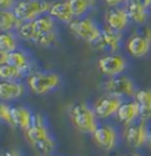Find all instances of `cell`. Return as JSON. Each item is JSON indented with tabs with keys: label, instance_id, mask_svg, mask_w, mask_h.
I'll use <instances>...</instances> for the list:
<instances>
[{
	"label": "cell",
	"instance_id": "obj_1",
	"mask_svg": "<svg viewBox=\"0 0 151 156\" xmlns=\"http://www.w3.org/2000/svg\"><path fill=\"white\" fill-rule=\"evenodd\" d=\"M25 133H26L27 141L40 154L48 155L53 150L54 142L52 141V138L48 135L47 128L44 123V118L40 115L33 116L32 126L28 128Z\"/></svg>",
	"mask_w": 151,
	"mask_h": 156
},
{
	"label": "cell",
	"instance_id": "obj_2",
	"mask_svg": "<svg viewBox=\"0 0 151 156\" xmlns=\"http://www.w3.org/2000/svg\"><path fill=\"white\" fill-rule=\"evenodd\" d=\"M57 20H54L50 14H44L34 20L21 21L16 33L18 38L33 43L36 39L50 31L57 30Z\"/></svg>",
	"mask_w": 151,
	"mask_h": 156
},
{
	"label": "cell",
	"instance_id": "obj_3",
	"mask_svg": "<svg viewBox=\"0 0 151 156\" xmlns=\"http://www.w3.org/2000/svg\"><path fill=\"white\" fill-rule=\"evenodd\" d=\"M68 25L70 31L75 34L77 38L82 39L85 43L92 44L100 38L103 27L90 17H82V18H75Z\"/></svg>",
	"mask_w": 151,
	"mask_h": 156
},
{
	"label": "cell",
	"instance_id": "obj_4",
	"mask_svg": "<svg viewBox=\"0 0 151 156\" xmlns=\"http://www.w3.org/2000/svg\"><path fill=\"white\" fill-rule=\"evenodd\" d=\"M68 114L73 126L83 133L92 134L98 127V117L94 112L93 108H90L85 103H76L71 105Z\"/></svg>",
	"mask_w": 151,
	"mask_h": 156
},
{
	"label": "cell",
	"instance_id": "obj_5",
	"mask_svg": "<svg viewBox=\"0 0 151 156\" xmlns=\"http://www.w3.org/2000/svg\"><path fill=\"white\" fill-rule=\"evenodd\" d=\"M51 4L47 0H18L13 12L20 21H30L48 14Z\"/></svg>",
	"mask_w": 151,
	"mask_h": 156
},
{
	"label": "cell",
	"instance_id": "obj_6",
	"mask_svg": "<svg viewBox=\"0 0 151 156\" xmlns=\"http://www.w3.org/2000/svg\"><path fill=\"white\" fill-rule=\"evenodd\" d=\"M103 90L107 95L117 97H135L137 89L136 84L130 77L118 75L114 77H109L103 84Z\"/></svg>",
	"mask_w": 151,
	"mask_h": 156
},
{
	"label": "cell",
	"instance_id": "obj_7",
	"mask_svg": "<svg viewBox=\"0 0 151 156\" xmlns=\"http://www.w3.org/2000/svg\"><path fill=\"white\" fill-rule=\"evenodd\" d=\"M60 77L54 72H34L27 77V85L36 95H45L59 87Z\"/></svg>",
	"mask_w": 151,
	"mask_h": 156
},
{
	"label": "cell",
	"instance_id": "obj_8",
	"mask_svg": "<svg viewBox=\"0 0 151 156\" xmlns=\"http://www.w3.org/2000/svg\"><path fill=\"white\" fill-rule=\"evenodd\" d=\"M104 23L106 27L118 32L126 31L131 25V20L125 6L109 7L104 13Z\"/></svg>",
	"mask_w": 151,
	"mask_h": 156
},
{
	"label": "cell",
	"instance_id": "obj_9",
	"mask_svg": "<svg viewBox=\"0 0 151 156\" xmlns=\"http://www.w3.org/2000/svg\"><path fill=\"white\" fill-rule=\"evenodd\" d=\"M126 68H128V60L118 52L105 55L98 60V69L106 77H114L122 75Z\"/></svg>",
	"mask_w": 151,
	"mask_h": 156
},
{
	"label": "cell",
	"instance_id": "obj_10",
	"mask_svg": "<svg viewBox=\"0 0 151 156\" xmlns=\"http://www.w3.org/2000/svg\"><path fill=\"white\" fill-rule=\"evenodd\" d=\"M149 131L150 130L148 127V122L138 119L126 126L124 131V138L126 143L132 148H142L143 146H146Z\"/></svg>",
	"mask_w": 151,
	"mask_h": 156
},
{
	"label": "cell",
	"instance_id": "obj_11",
	"mask_svg": "<svg viewBox=\"0 0 151 156\" xmlns=\"http://www.w3.org/2000/svg\"><path fill=\"white\" fill-rule=\"evenodd\" d=\"M125 49L133 58H143L150 52L151 40L146 38L141 31H137L126 39Z\"/></svg>",
	"mask_w": 151,
	"mask_h": 156
},
{
	"label": "cell",
	"instance_id": "obj_12",
	"mask_svg": "<svg viewBox=\"0 0 151 156\" xmlns=\"http://www.w3.org/2000/svg\"><path fill=\"white\" fill-rule=\"evenodd\" d=\"M122 43L123 32H118V31H114V30L104 26L100 38L93 45L98 50L107 51L109 53H117L122 48Z\"/></svg>",
	"mask_w": 151,
	"mask_h": 156
},
{
	"label": "cell",
	"instance_id": "obj_13",
	"mask_svg": "<svg viewBox=\"0 0 151 156\" xmlns=\"http://www.w3.org/2000/svg\"><path fill=\"white\" fill-rule=\"evenodd\" d=\"M123 99L112 95H105L98 98L93 105V110L98 118H109L117 114L119 107L122 105Z\"/></svg>",
	"mask_w": 151,
	"mask_h": 156
},
{
	"label": "cell",
	"instance_id": "obj_14",
	"mask_svg": "<svg viewBox=\"0 0 151 156\" xmlns=\"http://www.w3.org/2000/svg\"><path fill=\"white\" fill-rule=\"evenodd\" d=\"M92 136L97 146L100 147L104 150L113 149L117 144V140H118L116 129L107 124L98 126L97 129L92 133Z\"/></svg>",
	"mask_w": 151,
	"mask_h": 156
},
{
	"label": "cell",
	"instance_id": "obj_15",
	"mask_svg": "<svg viewBox=\"0 0 151 156\" xmlns=\"http://www.w3.org/2000/svg\"><path fill=\"white\" fill-rule=\"evenodd\" d=\"M125 9H126L128 14L130 17L131 24H135L139 27L146 25L151 12L150 9L146 7L143 2H141L139 0H130L125 5Z\"/></svg>",
	"mask_w": 151,
	"mask_h": 156
},
{
	"label": "cell",
	"instance_id": "obj_16",
	"mask_svg": "<svg viewBox=\"0 0 151 156\" xmlns=\"http://www.w3.org/2000/svg\"><path fill=\"white\" fill-rule=\"evenodd\" d=\"M139 114H141V105L133 99L129 102H123L116 116L121 123L129 126L139 119Z\"/></svg>",
	"mask_w": 151,
	"mask_h": 156
},
{
	"label": "cell",
	"instance_id": "obj_17",
	"mask_svg": "<svg viewBox=\"0 0 151 156\" xmlns=\"http://www.w3.org/2000/svg\"><path fill=\"white\" fill-rule=\"evenodd\" d=\"M26 89L19 80L0 79V101H14L25 94Z\"/></svg>",
	"mask_w": 151,
	"mask_h": 156
},
{
	"label": "cell",
	"instance_id": "obj_18",
	"mask_svg": "<svg viewBox=\"0 0 151 156\" xmlns=\"http://www.w3.org/2000/svg\"><path fill=\"white\" fill-rule=\"evenodd\" d=\"M48 14L54 20L59 21V23H63V24H70L72 20L75 19L67 0L53 1L51 4Z\"/></svg>",
	"mask_w": 151,
	"mask_h": 156
},
{
	"label": "cell",
	"instance_id": "obj_19",
	"mask_svg": "<svg viewBox=\"0 0 151 156\" xmlns=\"http://www.w3.org/2000/svg\"><path fill=\"white\" fill-rule=\"evenodd\" d=\"M12 121L13 126L19 127L23 130H27L32 126L33 122V115L27 108L24 107H14L12 108Z\"/></svg>",
	"mask_w": 151,
	"mask_h": 156
},
{
	"label": "cell",
	"instance_id": "obj_20",
	"mask_svg": "<svg viewBox=\"0 0 151 156\" xmlns=\"http://www.w3.org/2000/svg\"><path fill=\"white\" fill-rule=\"evenodd\" d=\"M21 21L16 16L13 10H0V31L14 32L17 31Z\"/></svg>",
	"mask_w": 151,
	"mask_h": 156
},
{
	"label": "cell",
	"instance_id": "obj_21",
	"mask_svg": "<svg viewBox=\"0 0 151 156\" xmlns=\"http://www.w3.org/2000/svg\"><path fill=\"white\" fill-rule=\"evenodd\" d=\"M7 64L21 70L24 73H27V71L30 70V65H31L27 53L18 49L12 51V52H9Z\"/></svg>",
	"mask_w": 151,
	"mask_h": 156
},
{
	"label": "cell",
	"instance_id": "obj_22",
	"mask_svg": "<svg viewBox=\"0 0 151 156\" xmlns=\"http://www.w3.org/2000/svg\"><path fill=\"white\" fill-rule=\"evenodd\" d=\"M97 0H67L70 9L75 18L85 17L90 11L93 9Z\"/></svg>",
	"mask_w": 151,
	"mask_h": 156
},
{
	"label": "cell",
	"instance_id": "obj_23",
	"mask_svg": "<svg viewBox=\"0 0 151 156\" xmlns=\"http://www.w3.org/2000/svg\"><path fill=\"white\" fill-rule=\"evenodd\" d=\"M18 49V36L13 32H2L0 31V50L12 52Z\"/></svg>",
	"mask_w": 151,
	"mask_h": 156
},
{
	"label": "cell",
	"instance_id": "obj_24",
	"mask_svg": "<svg viewBox=\"0 0 151 156\" xmlns=\"http://www.w3.org/2000/svg\"><path fill=\"white\" fill-rule=\"evenodd\" d=\"M25 73L14 68L9 64H1L0 65V79H5V80H19Z\"/></svg>",
	"mask_w": 151,
	"mask_h": 156
},
{
	"label": "cell",
	"instance_id": "obj_25",
	"mask_svg": "<svg viewBox=\"0 0 151 156\" xmlns=\"http://www.w3.org/2000/svg\"><path fill=\"white\" fill-rule=\"evenodd\" d=\"M58 43V33H57V30L53 31H50L46 33H43L41 36H39L33 44L40 46V48H50V46H54Z\"/></svg>",
	"mask_w": 151,
	"mask_h": 156
},
{
	"label": "cell",
	"instance_id": "obj_26",
	"mask_svg": "<svg viewBox=\"0 0 151 156\" xmlns=\"http://www.w3.org/2000/svg\"><path fill=\"white\" fill-rule=\"evenodd\" d=\"M133 98L141 105V108L151 107V88L137 90V92H136Z\"/></svg>",
	"mask_w": 151,
	"mask_h": 156
},
{
	"label": "cell",
	"instance_id": "obj_27",
	"mask_svg": "<svg viewBox=\"0 0 151 156\" xmlns=\"http://www.w3.org/2000/svg\"><path fill=\"white\" fill-rule=\"evenodd\" d=\"M0 121L7 123L9 126H13V121H12V108H9L5 103H0Z\"/></svg>",
	"mask_w": 151,
	"mask_h": 156
},
{
	"label": "cell",
	"instance_id": "obj_28",
	"mask_svg": "<svg viewBox=\"0 0 151 156\" xmlns=\"http://www.w3.org/2000/svg\"><path fill=\"white\" fill-rule=\"evenodd\" d=\"M18 0H0V10H13Z\"/></svg>",
	"mask_w": 151,
	"mask_h": 156
},
{
	"label": "cell",
	"instance_id": "obj_29",
	"mask_svg": "<svg viewBox=\"0 0 151 156\" xmlns=\"http://www.w3.org/2000/svg\"><path fill=\"white\" fill-rule=\"evenodd\" d=\"M139 119H143V121H145V122H150L151 121V107L141 108Z\"/></svg>",
	"mask_w": 151,
	"mask_h": 156
},
{
	"label": "cell",
	"instance_id": "obj_30",
	"mask_svg": "<svg viewBox=\"0 0 151 156\" xmlns=\"http://www.w3.org/2000/svg\"><path fill=\"white\" fill-rule=\"evenodd\" d=\"M103 1L107 6L113 7V6H125L130 0H103Z\"/></svg>",
	"mask_w": 151,
	"mask_h": 156
},
{
	"label": "cell",
	"instance_id": "obj_31",
	"mask_svg": "<svg viewBox=\"0 0 151 156\" xmlns=\"http://www.w3.org/2000/svg\"><path fill=\"white\" fill-rule=\"evenodd\" d=\"M7 59H9V52L0 50V65L1 64H6L7 63Z\"/></svg>",
	"mask_w": 151,
	"mask_h": 156
},
{
	"label": "cell",
	"instance_id": "obj_32",
	"mask_svg": "<svg viewBox=\"0 0 151 156\" xmlns=\"http://www.w3.org/2000/svg\"><path fill=\"white\" fill-rule=\"evenodd\" d=\"M146 146L151 150V130L149 131V136H148V140H146Z\"/></svg>",
	"mask_w": 151,
	"mask_h": 156
},
{
	"label": "cell",
	"instance_id": "obj_33",
	"mask_svg": "<svg viewBox=\"0 0 151 156\" xmlns=\"http://www.w3.org/2000/svg\"><path fill=\"white\" fill-rule=\"evenodd\" d=\"M139 1H141V2H143V4H144V5L146 6V7H149V9H150L151 0H139Z\"/></svg>",
	"mask_w": 151,
	"mask_h": 156
},
{
	"label": "cell",
	"instance_id": "obj_34",
	"mask_svg": "<svg viewBox=\"0 0 151 156\" xmlns=\"http://www.w3.org/2000/svg\"><path fill=\"white\" fill-rule=\"evenodd\" d=\"M5 156H18L14 151H9V153H6L5 154Z\"/></svg>",
	"mask_w": 151,
	"mask_h": 156
},
{
	"label": "cell",
	"instance_id": "obj_35",
	"mask_svg": "<svg viewBox=\"0 0 151 156\" xmlns=\"http://www.w3.org/2000/svg\"><path fill=\"white\" fill-rule=\"evenodd\" d=\"M124 156H141L139 154H136V153H132V154H128V155H124Z\"/></svg>",
	"mask_w": 151,
	"mask_h": 156
},
{
	"label": "cell",
	"instance_id": "obj_36",
	"mask_svg": "<svg viewBox=\"0 0 151 156\" xmlns=\"http://www.w3.org/2000/svg\"><path fill=\"white\" fill-rule=\"evenodd\" d=\"M150 12H151V5H150Z\"/></svg>",
	"mask_w": 151,
	"mask_h": 156
}]
</instances>
